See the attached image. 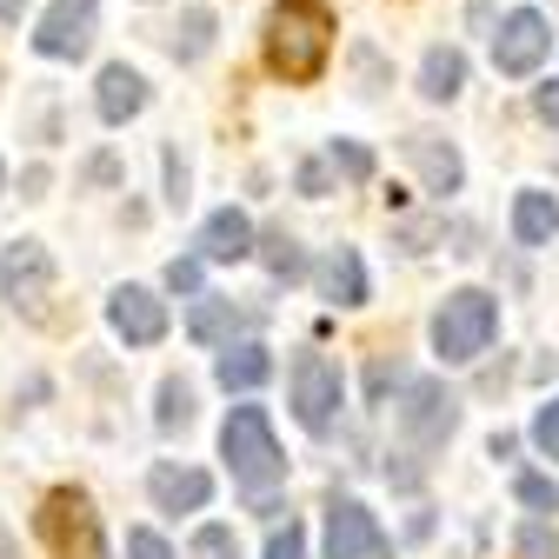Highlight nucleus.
I'll return each mask as SVG.
<instances>
[{"label":"nucleus","instance_id":"f257e3e1","mask_svg":"<svg viewBox=\"0 0 559 559\" xmlns=\"http://www.w3.org/2000/svg\"><path fill=\"white\" fill-rule=\"evenodd\" d=\"M333 60V14L326 0H280L266 14V67L287 87H313Z\"/></svg>","mask_w":559,"mask_h":559},{"label":"nucleus","instance_id":"f03ea898","mask_svg":"<svg viewBox=\"0 0 559 559\" xmlns=\"http://www.w3.org/2000/svg\"><path fill=\"white\" fill-rule=\"evenodd\" d=\"M221 453H227L234 479L247 486L253 500H266L273 486L287 479V453H280V440H273L266 406H234V413H227V427H221Z\"/></svg>","mask_w":559,"mask_h":559},{"label":"nucleus","instance_id":"7ed1b4c3","mask_svg":"<svg viewBox=\"0 0 559 559\" xmlns=\"http://www.w3.org/2000/svg\"><path fill=\"white\" fill-rule=\"evenodd\" d=\"M493 333H500V300L486 287H460L433 313V354L447 367H466V360H479L486 346H493Z\"/></svg>","mask_w":559,"mask_h":559},{"label":"nucleus","instance_id":"20e7f679","mask_svg":"<svg viewBox=\"0 0 559 559\" xmlns=\"http://www.w3.org/2000/svg\"><path fill=\"white\" fill-rule=\"evenodd\" d=\"M40 539L53 546V559H107V539H100V513L81 486H53L34 513Z\"/></svg>","mask_w":559,"mask_h":559},{"label":"nucleus","instance_id":"39448f33","mask_svg":"<svg viewBox=\"0 0 559 559\" xmlns=\"http://www.w3.org/2000/svg\"><path fill=\"white\" fill-rule=\"evenodd\" d=\"M400 433H406L419 453L447 447V440L460 433V400H453L440 380H413V386L400 393Z\"/></svg>","mask_w":559,"mask_h":559},{"label":"nucleus","instance_id":"423d86ee","mask_svg":"<svg viewBox=\"0 0 559 559\" xmlns=\"http://www.w3.org/2000/svg\"><path fill=\"white\" fill-rule=\"evenodd\" d=\"M0 294H8L27 320H47V300H53V260L40 240H14L0 253Z\"/></svg>","mask_w":559,"mask_h":559},{"label":"nucleus","instance_id":"0eeeda50","mask_svg":"<svg viewBox=\"0 0 559 559\" xmlns=\"http://www.w3.org/2000/svg\"><path fill=\"white\" fill-rule=\"evenodd\" d=\"M340 400H346V380L326 354H300L294 360V419L307 433H326L340 419Z\"/></svg>","mask_w":559,"mask_h":559},{"label":"nucleus","instance_id":"6e6552de","mask_svg":"<svg viewBox=\"0 0 559 559\" xmlns=\"http://www.w3.org/2000/svg\"><path fill=\"white\" fill-rule=\"evenodd\" d=\"M94 27H100V0H53L34 27V53L47 60H81L94 47Z\"/></svg>","mask_w":559,"mask_h":559},{"label":"nucleus","instance_id":"1a4fd4ad","mask_svg":"<svg viewBox=\"0 0 559 559\" xmlns=\"http://www.w3.org/2000/svg\"><path fill=\"white\" fill-rule=\"evenodd\" d=\"M546 47H552L546 14L520 8V14H507V21H500V34H493V67H500V74H513V81H526L533 67L546 60Z\"/></svg>","mask_w":559,"mask_h":559},{"label":"nucleus","instance_id":"9d476101","mask_svg":"<svg viewBox=\"0 0 559 559\" xmlns=\"http://www.w3.org/2000/svg\"><path fill=\"white\" fill-rule=\"evenodd\" d=\"M386 533L360 500H333L326 507V559H386Z\"/></svg>","mask_w":559,"mask_h":559},{"label":"nucleus","instance_id":"9b49d317","mask_svg":"<svg viewBox=\"0 0 559 559\" xmlns=\"http://www.w3.org/2000/svg\"><path fill=\"white\" fill-rule=\"evenodd\" d=\"M107 326H114L127 346H154V340H167V300H154L147 287H114Z\"/></svg>","mask_w":559,"mask_h":559},{"label":"nucleus","instance_id":"f8f14e48","mask_svg":"<svg viewBox=\"0 0 559 559\" xmlns=\"http://www.w3.org/2000/svg\"><path fill=\"white\" fill-rule=\"evenodd\" d=\"M147 500H154L160 513H200L206 500H214V473H200V466H174V460H160V466L147 473Z\"/></svg>","mask_w":559,"mask_h":559},{"label":"nucleus","instance_id":"ddd939ff","mask_svg":"<svg viewBox=\"0 0 559 559\" xmlns=\"http://www.w3.org/2000/svg\"><path fill=\"white\" fill-rule=\"evenodd\" d=\"M406 160H413V174L427 180V193H460V180H466V160H460V147L453 140H440V133H406Z\"/></svg>","mask_w":559,"mask_h":559},{"label":"nucleus","instance_id":"4468645a","mask_svg":"<svg viewBox=\"0 0 559 559\" xmlns=\"http://www.w3.org/2000/svg\"><path fill=\"white\" fill-rule=\"evenodd\" d=\"M94 107H100V120H107V127H127V120H133L140 107H147V81H140L127 60H114V67H100Z\"/></svg>","mask_w":559,"mask_h":559},{"label":"nucleus","instance_id":"2eb2a0df","mask_svg":"<svg viewBox=\"0 0 559 559\" xmlns=\"http://www.w3.org/2000/svg\"><path fill=\"white\" fill-rule=\"evenodd\" d=\"M200 260H247L253 253V221L240 214V206H221V214L200 221Z\"/></svg>","mask_w":559,"mask_h":559},{"label":"nucleus","instance_id":"dca6fc26","mask_svg":"<svg viewBox=\"0 0 559 559\" xmlns=\"http://www.w3.org/2000/svg\"><path fill=\"white\" fill-rule=\"evenodd\" d=\"M320 287H326L333 307H367V266H360V253L354 247H333L326 266H320Z\"/></svg>","mask_w":559,"mask_h":559},{"label":"nucleus","instance_id":"f3484780","mask_svg":"<svg viewBox=\"0 0 559 559\" xmlns=\"http://www.w3.org/2000/svg\"><path fill=\"white\" fill-rule=\"evenodd\" d=\"M240 307L234 300H221V294H193V320H187V333L200 340V346H234V333H240Z\"/></svg>","mask_w":559,"mask_h":559},{"label":"nucleus","instance_id":"a211bd4d","mask_svg":"<svg viewBox=\"0 0 559 559\" xmlns=\"http://www.w3.org/2000/svg\"><path fill=\"white\" fill-rule=\"evenodd\" d=\"M460 87H466V53L460 47H427V60H419V94L440 107V100H460Z\"/></svg>","mask_w":559,"mask_h":559},{"label":"nucleus","instance_id":"6ab92c4d","mask_svg":"<svg viewBox=\"0 0 559 559\" xmlns=\"http://www.w3.org/2000/svg\"><path fill=\"white\" fill-rule=\"evenodd\" d=\"M214 373H221V386H227V393H253V386H266V380H273V354L247 340V346H227Z\"/></svg>","mask_w":559,"mask_h":559},{"label":"nucleus","instance_id":"aec40b11","mask_svg":"<svg viewBox=\"0 0 559 559\" xmlns=\"http://www.w3.org/2000/svg\"><path fill=\"white\" fill-rule=\"evenodd\" d=\"M552 234H559L552 193H520V200H513V240H520V247H546Z\"/></svg>","mask_w":559,"mask_h":559},{"label":"nucleus","instance_id":"412c9836","mask_svg":"<svg viewBox=\"0 0 559 559\" xmlns=\"http://www.w3.org/2000/svg\"><path fill=\"white\" fill-rule=\"evenodd\" d=\"M253 253H260V266H266L273 280H300V273H307V253H300L294 234H253Z\"/></svg>","mask_w":559,"mask_h":559},{"label":"nucleus","instance_id":"4be33fe9","mask_svg":"<svg viewBox=\"0 0 559 559\" xmlns=\"http://www.w3.org/2000/svg\"><path fill=\"white\" fill-rule=\"evenodd\" d=\"M206 47H214V8H187L180 34H174V60L193 67V60H206Z\"/></svg>","mask_w":559,"mask_h":559},{"label":"nucleus","instance_id":"5701e85b","mask_svg":"<svg viewBox=\"0 0 559 559\" xmlns=\"http://www.w3.org/2000/svg\"><path fill=\"white\" fill-rule=\"evenodd\" d=\"M193 419V386L187 380H160V406H154V427L160 433H180Z\"/></svg>","mask_w":559,"mask_h":559},{"label":"nucleus","instance_id":"b1692460","mask_svg":"<svg viewBox=\"0 0 559 559\" xmlns=\"http://www.w3.org/2000/svg\"><path fill=\"white\" fill-rule=\"evenodd\" d=\"M513 500H520L526 513H552V507H559V486H552L546 473H520V479H513Z\"/></svg>","mask_w":559,"mask_h":559},{"label":"nucleus","instance_id":"393cba45","mask_svg":"<svg viewBox=\"0 0 559 559\" xmlns=\"http://www.w3.org/2000/svg\"><path fill=\"white\" fill-rule=\"evenodd\" d=\"M187 559H240L234 526H200V533H193V546H187Z\"/></svg>","mask_w":559,"mask_h":559},{"label":"nucleus","instance_id":"a878e982","mask_svg":"<svg viewBox=\"0 0 559 559\" xmlns=\"http://www.w3.org/2000/svg\"><path fill=\"white\" fill-rule=\"evenodd\" d=\"M513 552H520V559H559V533H552L546 520H526L520 539H513Z\"/></svg>","mask_w":559,"mask_h":559},{"label":"nucleus","instance_id":"bb28decb","mask_svg":"<svg viewBox=\"0 0 559 559\" xmlns=\"http://www.w3.org/2000/svg\"><path fill=\"white\" fill-rule=\"evenodd\" d=\"M333 167H340L346 180H373V154L360 147V140H333Z\"/></svg>","mask_w":559,"mask_h":559},{"label":"nucleus","instance_id":"cd10ccee","mask_svg":"<svg viewBox=\"0 0 559 559\" xmlns=\"http://www.w3.org/2000/svg\"><path fill=\"white\" fill-rule=\"evenodd\" d=\"M200 287H206V260L200 253H187V260L167 266V294H200Z\"/></svg>","mask_w":559,"mask_h":559},{"label":"nucleus","instance_id":"c85d7f7f","mask_svg":"<svg viewBox=\"0 0 559 559\" xmlns=\"http://www.w3.org/2000/svg\"><path fill=\"white\" fill-rule=\"evenodd\" d=\"M266 559H307V526H300V520L273 526V539H266Z\"/></svg>","mask_w":559,"mask_h":559},{"label":"nucleus","instance_id":"c756f323","mask_svg":"<svg viewBox=\"0 0 559 559\" xmlns=\"http://www.w3.org/2000/svg\"><path fill=\"white\" fill-rule=\"evenodd\" d=\"M533 447H539L546 460H559V400H546V406L533 413Z\"/></svg>","mask_w":559,"mask_h":559},{"label":"nucleus","instance_id":"7c9ffc66","mask_svg":"<svg viewBox=\"0 0 559 559\" xmlns=\"http://www.w3.org/2000/svg\"><path fill=\"white\" fill-rule=\"evenodd\" d=\"M127 559H174V546H167L154 526H133V533H127Z\"/></svg>","mask_w":559,"mask_h":559},{"label":"nucleus","instance_id":"2f4dec72","mask_svg":"<svg viewBox=\"0 0 559 559\" xmlns=\"http://www.w3.org/2000/svg\"><path fill=\"white\" fill-rule=\"evenodd\" d=\"M533 107H539V120H546V127H559V81L533 87Z\"/></svg>","mask_w":559,"mask_h":559},{"label":"nucleus","instance_id":"473e14b6","mask_svg":"<svg viewBox=\"0 0 559 559\" xmlns=\"http://www.w3.org/2000/svg\"><path fill=\"white\" fill-rule=\"evenodd\" d=\"M326 187H333V174H326L320 160H307V167H300V193H313V200H320Z\"/></svg>","mask_w":559,"mask_h":559},{"label":"nucleus","instance_id":"72a5a7b5","mask_svg":"<svg viewBox=\"0 0 559 559\" xmlns=\"http://www.w3.org/2000/svg\"><path fill=\"white\" fill-rule=\"evenodd\" d=\"M167 200H174V206H180V200H187V167H180V160H174V154H167Z\"/></svg>","mask_w":559,"mask_h":559},{"label":"nucleus","instance_id":"f704fd0d","mask_svg":"<svg viewBox=\"0 0 559 559\" xmlns=\"http://www.w3.org/2000/svg\"><path fill=\"white\" fill-rule=\"evenodd\" d=\"M513 447H520L513 433H493V440H486V453H493V460H513Z\"/></svg>","mask_w":559,"mask_h":559},{"label":"nucleus","instance_id":"c9c22d12","mask_svg":"<svg viewBox=\"0 0 559 559\" xmlns=\"http://www.w3.org/2000/svg\"><path fill=\"white\" fill-rule=\"evenodd\" d=\"M21 21V0H0V27H14Z\"/></svg>","mask_w":559,"mask_h":559},{"label":"nucleus","instance_id":"e433bc0d","mask_svg":"<svg viewBox=\"0 0 559 559\" xmlns=\"http://www.w3.org/2000/svg\"><path fill=\"white\" fill-rule=\"evenodd\" d=\"M0 559H21V546L8 539V526H0Z\"/></svg>","mask_w":559,"mask_h":559}]
</instances>
